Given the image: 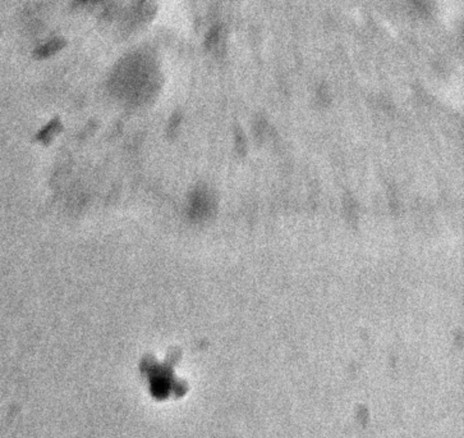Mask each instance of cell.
Returning a JSON list of instances; mask_svg holds the SVG:
<instances>
[{
    "label": "cell",
    "mask_w": 464,
    "mask_h": 438,
    "mask_svg": "<svg viewBox=\"0 0 464 438\" xmlns=\"http://www.w3.org/2000/svg\"><path fill=\"white\" fill-rule=\"evenodd\" d=\"M64 45H65V43H64L63 39H53V40H50L49 43H46L45 45H43V48L39 49V55H54V54L59 53V51L64 48Z\"/></svg>",
    "instance_id": "cell-1"
},
{
    "label": "cell",
    "mask_w": 464,
    "mask_h": 438,
    "mask_svg": "<svg viewBox=\"0 0 464 438\" xmlns=\"http://www.w3.org/2000/svg\"><path fill=\"white\" fill-rule=\"evenodd\" d=\"M81 4H92V3H97L100 0H78Z\"/></svg>",
    "instance_id": "cell-2"
}]
</instances>
